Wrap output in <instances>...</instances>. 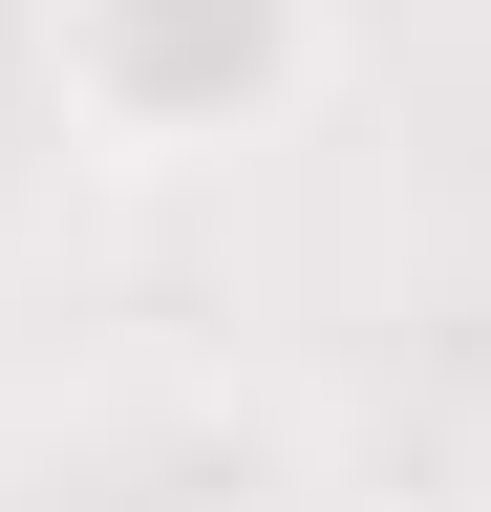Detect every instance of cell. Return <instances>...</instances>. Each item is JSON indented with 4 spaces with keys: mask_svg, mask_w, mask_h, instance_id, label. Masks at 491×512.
Instances as JSON below:
<instances>
[{
    "mask_svg": "<svg viewBox=\"0 0 491 512\" xmlns=\"http://www.w3.org/2000/svg\"><path fill=\"white\" fill-rule=\"evenodd\" d=\"M22 43L107 171H214V150H278L321 107L342 0H22Z\"/></svg>",
    "mask_w": 491,
    "mask_h": 512,
    "instance_id": "1",
    "label": "cell"
}]
</instances>
